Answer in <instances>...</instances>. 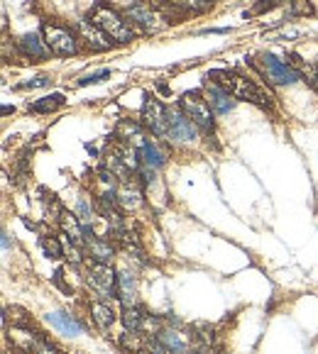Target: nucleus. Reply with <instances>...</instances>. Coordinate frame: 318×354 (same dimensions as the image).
Returning a JSON list of instances; mask_svg holds the SVG:
<instances>
[{
	"mask_svg": "<svg viewBox=\"0 0 318 354\" xmlns=\"http://www.w3.org/2000/svg\"><path fill=\"white\" fill-rule=\"evenodd\" d=\"M86 247H89V254L94 257V261H100V264H110V261H113L115 250L108 240H103V237H94V240H89Z\"/></svg>",
	"mask_w": 318,
	"mask_h": 354,
	"instance_id": "22",
	"label": "nucleus"
},
{
	"mask_svg": "<svg viewBox=\"0 0 318 354\" xmlns=\"http://www.w3.org/2000/svg\"><path fill=\"white\" fill-rule=\"evenodd\" d=\"M276 6H279V0H257L255 6H252L250 15H262V12H267V10H274Z\"/></svg>",
	"mask_w": 318,
	"mask_h": 354,
	"instance_id": "30",
	"label": "nucleus"
},
{
	"mask_svg": "<svg viewBox=\"0 0 318 354\" xmlns=\"http://www.w3.org/2000/svg\"><path fill=\"white\" fill-rule=\"evenodd\" d=\"M76 30H78V35L84 37V42L89 44L94 52H108L110 47H113V39H110L108 35H105L103 30H100L98 25H96L91 17H86V20H81L76 25Z\"/></svg>",
	"mask_w": 318,
	"mask_h": 354,
	"instance_id": "10",
	"label": "nucleus"
},
{
	"mask_svg": "<svg viewBox=\"0 0 318 354\" xmlns=\"http://www.w3.org/2000/svg\"><path fill=\"white\" fill-rule=\"evenodd\" d=\"M196 130L198 127L188 120L186 115H182L179 110H169V142H174V145H193L198 135Z\"/></svg>",
	"mask_w": 318,
	"mask_h": 354,
	"instance_id": "9",
	"label": "nucleus"
},
{
	"mask_svg": "<svg viewBox=\"0 0 318 354\" xmlns=\"http://www.w3.org/2000/svg\"><path fill=\"white\" fill-rule=\"evenodd\" d=\"M299 15H313V6L308 0H297L292 6V17H299Z\"/></svg>",
	"mask_w": 318,
	"mask_h": 354,
	"instance_id": "31",
	"label": "nucleus"
},
{
	"mask_svg": "<svg viewBox=\"0 0 318 354\" xmlns=\"http://www.w3.org/2000/svg\"><path fill=\"white\" fill-rule=\"evenodd\" d=\"M125 15H127V20L135 22V25L140 27L142 32H147V35L162 32L167 25H172V22H169V15L162 10V8L157 6V3H145V0H135L132 6H127Z\"/></svg>",
	"mask_w": 318,
	"mask_h": 354,
	"instance_id": "3",
	"label": "nucleus"
},
{
	"mask_svg": "<svg viewBox=\"0 0 318 354\" xmlns=\"http://www.w3.org/2000/svg\"><path fill=\"white\" fill-rule=\"evenodd\" d=\"M91 318H94V323L105 333V330L113 328L115 313H113V308H110L105 301H96V303H91Z\"/></svg>",
	"mask_w": 318,
	"mask_h": 354,
	"instance_id": "19",
	"label": "nucleus"
},
{
	"mask_svg": "<svg viewBox=\"0 0 318 354\" xmlns=\"http://www.w3.org/2000/svg\"><path fill=\"white\" fill-rule=\"evenodd\" d=\"M157 337L162 339L164 347H167L172 354H188V352H191V337H188V335H184L182 330L164 328L162 333L157 335Z\"/></svg>",
	"mask_w": 318,
	"mask_h": 354,
	"instance_id": "15",
	"label": "nucleus"
},
{
	"mask_svg": "<svg viewBox=\"0 0 318 354\" xmlns=\"http://www.w3.org/2000/svg\"><path fill=\"white\" fill-rule=\"evenodd\" d=\"M182 110H184V115H186L188 120H191L198 130H204L206 135L215 130L213 108L209 105V100L201 98V93H198V91H191V93L182 95Z\"/></svg>",
	"mask_w": 318,
	"mask_h": 354,
	"instance_id": "6",
	"label": "nucleus"
},
{
	"mask_svg": "<svg viewBox=\"0 0 318 354\" xmlns=\"http://www.w3.org/2000/svg\"><path fill=\"white\" fill-rule=\"evenodd\" d=\"M47 323L52 325L57 333H62V335H67V337H78L81 335V323H78L73 315H69V313H64V310H52V313H47Z\"/></svg>",
	"mask_w": 318,
	"mask_h": 354,
	"instance_id": "14",
	"label": "nucleus"
},
{
	"mask_svg": "<svg viewBox=\"0 0 318 354\" xmlns=\"http://www.w3.org/2000/svg\"><path fill=\"white\" fill-rule=\"evenodd\" d=\"M209 78L213 84H218L223 91H228L233 98L238 100H247V103L257 105V108H272V98L250 81L245 76H238L235 71H225V68H215V71L209 73Z\"/></svg>",
	"mask_w": 318,
	"mask_h": 354,
	"instance_id": "1",
	"label": "nucleus"
},
{
	"mask_svg": "<svg viewBox=\"0 0 318 354\" xmlns=\"http://www.w3.org/2000/svg\"><path fill=\"white\" fill-rule=\"evenodd\" d=\"M257 66H260L262 76L267 78V84H272V86H294L301 81V73H299L292 64L282 62V59L274 57V54H270V52L260 54Z\"/></svg>",
	"mask_w": 318,
	"mask_h": 354,
	"instance_id": "5",
	"label": "nucleus"
},
{
	"mask_svg": "<svg viewBox=\"0 0 318 354\" xmlns=\"http://www.w3.org/2000/svg\"><path fill=\"white\" fill-rule=\"evenodd\" d=\"M86 283L105 303L118 296V274H115L110 264H100V261L89 264V269H86Z\"/></svg>",
	"mask_w": 318,
	"mask_h": 354,
	"instance_id": "4",
	"label": "nucleus"
},
{
	"mask_svg": "<svg viewBox=\"0 0 318 354\" xmlns=\"http://www.w3.org/2000/svg\"><path fill=\"white\" fill-rule=\"evenodd\" d=\"M35 354H57V349H54L52 344H44V342H42V347L37 349Z\"/></svg>",
	"mask_w": 318,
	"mask_h": 354,
	"instance_id": "34",
	"label": "nucleus"
},
{
	"mask_svg": "<svg viewBox=\"0 0 318 354\" xmlns=\"http://www.w3.org/2000/svg\"><path fill=\"white\" fill-rule=\"evenodd\" d=\"M204 98L209 100V105L213 108V113H218V115H225V113H230V110L235 108V100H233V95L228 93V91H223L218 84H206V88H204Z\"/></svg>",
	"mask_w": 318,
	"mask_h": 354,
	"instance_id": "13",
	"label": "nucleus"
},
{
	"mask_svg": "<svg viewBox=\"0 0 318 354\" xmlns=\"http://www.w3.org/2000/svg\"><path fill=\"white\" fill-rule=\"evenodd\" d=\"M142 135V130H140V125L137 122H130V120H123L121 125H118V137L121 140H137V137Z\"/></svg>",
	"mask_w": 318,
	"mask_h": 354,
	"instance_id": "26",
	"label": "nucleus"
},
{
	"mask_svg": "<svg viewBox=\"0 0 318 354\" xmlns=\"http://www.w3.org/2000/svg\"><path fill=\"white\" fill-rule=\"evenodd\" d=\"M3 250H10V234H8V230H3Z\"/></svg>",
	"mask_w": 318,
	"mask_h": 354,
	"instance_id": "35",
	"label": "nucleus"
},
{
	"mask_svg": "<svg viewBox=\"0 0 318 354\" xmlns=\"http://www.w3.org/2000/svg\"><path fill=\"white\" fill-rule=\"evenodd\" d=\"M42 35H44V42H47L49 52L57 54V57H73V54L78 52L76 37H73V32L67 30V27L47 22V25L42 27Z\"/></svg>",
	"mask_w": 318,
	"mask_h": 354,
	"instance_id": "7",
	"label": "nucleus"
},
{
	"mask_svg": "<svg viewBox=\"0 0 318 354\" xmlns=\"http://www.w3.org/2000/svg\"><path fill=\"white\" fill-rule=\"evenodd\" d=\"M142 203H145V198H142V191L135 186V183H123L121 188H118V205H121L123 210H137L142 208Z\"/></svg>",
	"mask_w": 318,
	"mask_h": 354,
	"instance_id": "18",
	"label": "nucleus"
},
{
	"mask_svg": "<svg viewBox=\"0 0 318 354\" xmlns=\"http://www.w3.org/2000/svg\"><path fill=\"white\" fill-rule=\"evenodd\" d=\"M121 344H123V349H130V352L140 354V349H142V344H145V339H140V335H137V333H125L121 337Z\"/></svg>",
	"mask_w": 318,
	"mask_h": 354,
	"instance_id": "29",
	"label": "nucleus"
},
{
	"mask_svg": "<svg viewBox=\"0 0 318 354\" xmlns=\"http://www.w3.org/2000/svg\"><path fill=\"white\" fill-rule=\"evenodd\" d=\"M142 122L154 132L157 137L169 135V110L164 108L154 95H145V103H142Z\"/></svg>",
	"mask_w": 318,
	"mask_h": 354,
	"instance_id": "8",
	"label": "nucleus"
},
{
	"mask_svg": "<svg viewBox=\"0 0 318 354\" xmlns=\"http://www.w3.org/2000/svg\"><path fill=\"white\" fill-rule=\"evenodd\" d=\"M91 20H94L115 44H130L132 37H135L130 22H125V17H123L118 10H113L108 3H103V0L94 6V10H91Z\"/></svg>",
	"mask_w": 318,
	"mask_h": 354,
	"instance_id": "2",
	"label": "nucleus"
},
{
	"mask_svg": "<svg viewBox=\"0 0 318 354\" xmlns=\"http://www.w3.org/2000/svg\"><path fill=\"white\" fill-rule=\"evenodd\" d=\"M42 252L44 257H49V259H62L64 257V247L59 245V240H54V237H42Z\"/></svg>",
	"mask_w": 318,
	"mask_h": 354,
	"instance_id": "25",
	"label": "nucleus"
},
{
	"mask_svg": "<svg viewBox=\"0 0 318 354\" xmlns=\"http://www.w3.org/2000/svg\"><path fill=\"white\" fill-rule=\"evenodd\" d=\"M47 84H49L47 76H37V78H30L27 84H20L17 88H20V91H30V88H42V86H47Z\"/></svg>",
	"mask_w": 318,
	"mask_h": 354,
	"instance_id": "32",
	"label": "nucleus"
},
{
	"mask_svg": "<svg viewBox=\"0 0 318 354\" xmlns=\"http://www.w3.org/2000/svg\"><path fill=\"white\" fill-rule=\"evenodd\" d=\"M147 313L137 306H130L123 310V325H125L127 333H142V323H145Z\"/></svg>",
	"mask_w": 318,
	"mask_h": 354,
	"instance_id": "23",
	"label": "nucleus"
},
{
	"mask_svg": "<svg viewBox=\"0 0 318 354\" xmlns=\"http://www.w3.org/2000/svg\"><path fill=\"white\" fill-rule=\"evenodd\" d=\"M118 298H121L125 308L137 306V281H135V274H130V271H118Z\"/></svg>",
	"mask_w": 318,
	"mask_h": 354,
	"instance_id": "16",
	"label": "nucleus"
},
{
	"mask_svg": "<svg viewBox=\"0 0 318 354\" xmlns=\"http://www.w3.org/2000/svg\"><path fill=\"white\" fill-rule=\"evenodd\" d=\"M96 208L94 205L89 203V198H86V196H81V198H78V203H76V218L81 220V225H84V227H91V225H94V220H96Z\"/></svg>",
	"mask_w": 318,
	"mask_h": 354,
	"instance_id": "24",
	"label": "nucleus"
},
{
	"mask_svg": "<svg viewBox=\"0 0 318 354\" xmlns=\"http://www.w3.org/2000/svg\"><path fill=\"white\" fill-rule=\"evenodd\" d=\"M110 76V68H98V71L94 73H86V76H81L76 81V86H91V84H100V81H105V78Z\"/></svg>",
	"mask_w": 318,
	"mask_h": 354,
	"instance_id": "28",
	"label": "nucleus"
},
{
	"mask_svg": "<svg viewBox=\"0 0 318 354\" xmlns=\"http://www.w3.org/2000/svg\"><path fill=\"white\" fill-rule=\"evenodd\" d=\"M140 354H172V352L164 347V342L159 337H150V339H145Z\"/></svg>",
	"mask_w": 318,
	"mask_h": 354,
	"instance_id": "27",
	"label": "nucleus"
},
{
	"mask_svg": "<svg viewBox=\"0 0 318 354\" xmlns=\"http://www.w3.org/2000/svg\"><path fill=\"white\" fill-rule=\"evenodd\" d=\"M64 103H67V98H64L62 93H52V95H44V98L35 100V103H30L27 110L37 115H49V113H54V110L64 108Z\"/></svg>",
	"mask_w": 318,
	"mask_h": 354,
	"instance_id": "21",
	"label": "nucleus"
},
{
	"mask_svg": "<svg viewBox=\"0 0 318 354\" xmlns=\"http://www.w3.org/2000/svg\"><path fill=\"white\" fill-rule=\"evenodd\" d=\"M301 76H306V78H308V84H311V88L318 93V66H306V71H303Z\"/></svg>",
	"mask_w": 318,
	"mask_h": 354,
	"instance_id": "33",
	"label": "nucleus"
},
{
	"mask_svg": "<svg viewBox=\"0 0 318 354\" xmlns=\"http://www.w3.org/2000/svg\"><path fill=\"white\" fill-rule=\"evenodd\" d=\"M17 47H20L22 57L25 59H32V62H42V59H49V47L44 39H39V35H22L20 42H17Z\"/></svg>",
	"mask_w": 318,
	"mask_h": 354,
	"instance_id": "12",
	"label": "nucleus"
},
{
	"mask_svg": "<svg viewBox=\"0 0 318 354\" xmlns=\"http://www.w3.org/2000/svg\"><path fill=\"white\" fill-rule=\"evenodd\" d=\"M137 154H140V162L145 169H152V171H157V169H162L164 162H167V151L162 149L159 145H154L152 140H145V137H137ZM140 167V169H142Z\"/></svg>",
	"mask_w": 318,
	"mask_h": 354,
	"instance_id": "11",
	"label": "nucleus"
},
{
	"mask_svg": "<svg viewBox=\"0 0 318 354\" xmlns=\"http://www.w3.org/2000/svg\"><path fill=\"white\" fill-rule=\"evenodd\" d=\"M12 110H15V108H10V105H3V115H10Z\"/></svg>",
	"mask_w": 318,
	"mask_h": 354,
	"instance_id": "36",
	"label": "nucleus"
},
{
	"mask_svg": "<svg viewBox=\"0 0 318 354\" xmlns=\"http://www.w3.org/2000/svg\"><path fill=\"white\" fill-rule=\"evenodd\" d=\"M10 339H12V344L20 349V352H37V349L42 347V339H39V335L32 333V330H27V328H12L10 330Z\"/></svg>",
	"mask_w": 318,
	"mask_h": 354,
	"instance_id": "17",
	"label": "nucleus"
},
{
	"mask_svg": "<svg viewBox=\"0 0 318 354\" xmlns=\"http://www.w3.org/2000/svg\"><path fill=\"white\" fill-rule=\"evenodd\" d=\"M174 10H179L182 15H204V12L213 10L211 0H169Z\"/></svg>",
	"mask_w": 318,
	"mask_h": 354,
	"instance_id": "20",
	"label": "nucleus"
}]
</instances>
